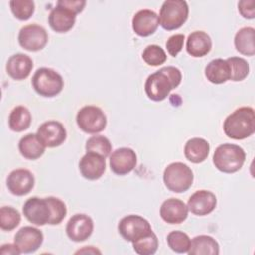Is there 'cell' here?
<instances>
[{
	"label": "cell",
	"mask_w": 255,
	"mask_h": 255,
	"mask_svg": "<svg viewBox=\"0 0 255 255\" xmlns=\"http://www.w3.org/2000/svg\"><path fill=\"white\" fill-rule=\"evenodd\" d=\"M184 39L185 37L183 34H174L167 39L165 43V47L170 56L176 57L178 55V53L183 48Z\"/></svg>",
	"instance_id": "37"
},
{
	"label": "cell",
	"mask_w": 255,
	"mask_h": 255,
	"mask_svg": "<svg viewBox=\"0 0 255 255\" xmlns=\"http://www.w3.org/2000/svg\"><path fill=\"white\" fill-rule=\"evenodd\" d=\"M141 57H142V60L148 66H153V67L164 64L167 58L165 51L160 46L155 44L146 46L142 52Z\"/></svg>",
	"instance_id": "35"
},
{
	"label": "cell",
	"mask_w": 255,
	"mask_h": 255,
	"mask_svg": "<svg viewBox=\"0 0 255 255\" xmlns=\"http://www.w3.org/2000/svg\"><path fill=\"white\" fill-rule=\"evenodd\" d=\"M33 69L32 59L25 54L18 53L12 55L6 64L7 74L16 81H22L29 77Z\"/></svg>",
	"instance_id": "21"
},
{
	"label": "cell",
	"mask_w": 255,
	"mask_h": 255,
	"mask_svg": "<svg viewBox=\"0 0 255 255\" xmlns=\"http://www.w3.org/2000/svg\"><path fill=\"white\" fill-rule=\"evenodd\" d=\"M238 11L243 18L254 19L255 18V1L254 0L239 1Z\"/></svg>",
	"instance_id": "38"
},
{
	"label": "cell",
	"mask_w": 255,
	"mask_h": 255,
	"mask_svg": "<svg viewBox=\"0 0 255 255\" xmlns=\"http://www.w3.org/2000/svg\"><path fill=\"white\" fill-rule=\"evenodd\" d=\"M189 255H218L219 244L209 235H197L191 239Z\"/></svg>",
	"instance_id": "26"
},
{
	"label": "cell",
	"mask_w": 255,
	"mask_h": 255,
	"mask_svg": "<svg viewBox=\"0 0 255 255\" xmlns=\"http://www.w3.org/2000/svg\"><path fill=\"white\" fill-rule=\"evenodd\" d=\"M19 45L29 52H37L45 48L48 43L46 29L37 24H29L22 27L18 35Z\"/></svg>",
	"instance_id": "10"
},
{
	"label": "cell",
	"mask_w": 255,
	"mask_h": 255,
	"mask_svg": "<svg viewBox=\"0 0 255 255\" xmlns=\"http://www.w3.org/2000/svg\"><path fill=\"white\" fill-rule=\"evenodd\" d=\"M217 204L216 196L213 192L205 189L197 190L187 201L188 211L197 216H204L211 213Z\"/></svg>",
	"instance_id": "16"
},
{
	"label": "cell",
	"mask_w": 255,
	"mask_h": 255,
	"mask_svg": "<svg viewBox=\"0 0 255 255\" xmlns=\"http://www.w3.org/2000/svg\"><path fill=\"white\" fill-rule=\"evenodd\" d=\"M230 67V80L233 82L243 81L249 74V64L241 57H230L226 59Z\"/></svg>",
	"instance_id": "34"
},
{
	"label": "cell",
	"mask_w": 255,
	"mask_h": 255,
	"mask_svg": "<svg viewBox=\"0 0 255 255\" xmlns=\"http://www.w3.org/2000/svg\"><path fill=\"white\" fill-rule=\"evenodd\" d=\"M166 241L168 247L176 253H187L191 243L189 236L180 230L170 231L166 236Z\"/></svg>",
	"instance_id": "30"
},
{
	"label": "cell",
	"mask_w": 255,
	"mask_h": 255,
	"mask_svg": "<svg viewBox=\"0 0 255 255\" xmlns=\"http://www.w3.org/2000/svg\"><path fill=\"white\" fill-rule=\"evenodd\" d=\"M223 130L229 138L240 140L255 131V113L251 107H240L232 112L223 123Z\"/></svg>",
	"instance_id": "2"
},
{
	"label": "cell",
	"mask_w": 255,
	"mask_h": 255,
	"mask_svg": "<svg viewBox=\"0 0 255 255\" xmlns=\"http://www.w3.org/2000/svg\"><path fill=\"white\" fill-rule=\"evenodd\" d=\"M0 254L1 255H19L21 254V251L15 243L14 244L8 243V244H3L0 247Z\"/></svg>",
	"instance_id": "40"
},
{
	"label": "cell",
	"mask_w": 255,
	"mask_h": 255,
	"mask_svg": "<svg viewBox=\"0 0 255 255\" xmlns=\"http://www.w3.org/2000/svg\"><path fill=\"white\" fill-rule=\"evenodd\" d=\"M79 169L84 178L97 180L106 171V158L95 152H86L80 159Z\"/></svg>",
	"instance_id": "18"
},
{
	"label": "cell",
	"mask_w": 255,
	"mask_h": 255,
	"mask_svg": "<svg viewBox=\"0 0 255 255\" xmlns=\"http://www.w3.org/2000/svg\"><path fill=\"white\" fill-rule=\"evenodd\" d=\"M212 48V41L204 31H194L188 35L186 40V52L194 57L201 58L206 56Z\"/></svg>",
	"instance_id": "22"
},
{
	"label": "cell",
	"mask_w": 255,
	"mask_h": 255,
	"mask_svg": "<svg viewBox=\"0 0 255 255\" xmlns=\"http://www.w3.org/2000/svg\"><path fill=\"white\" fill-rule=\"evenodd\" d=\"M9 4L12 14L20 21L30 19L35 12V3L32 0H11Z\"/></svg>",
	"instance_id": "33"
},
{
	"label": "cell",
	"mask_w": 255,
	"mask_h": 255,
	"mask_svg": "<svg viewBox=\"0 0 255 255\" xmlns=\"http://www.w3.org/2000/svg\"><path fill=\"white\" fill-rule=\"evenodd\" d=\"M182 80L180 70L173 66L162 67L150 74L144 83V92L147 98L154 102L165 100L171 90L177 88Z\"/></svg>",
	"instance_id": "1"
},
{
	"label": "cell",
	"mask_w": 255,
	"mask_h": 255,
	"mask_svg": "<svg viewBox=\"0 0 255 255\" xmlns=\"http://www.w3.org/2000/svg\"><path fill=\"white\" fill-rule=\"evenodd\" d=\"M32 86L35 92L45 98L59 95L64 88L63 77L51 68H39L32 77Z\"/></svg>",
	"instance_id": "6"
},
{
	"label": "cell",
	"mask_w": 255,
	"mask_h": 255,
	"mask_svg": "<svg viewBox=\"0 0 255 255\" xmlns=\"http://www.w3.org/2000/svg\"><path fill=\"white\" fill-rule=\"evenodd\" d=\"M189 8L186 1L166 0L162 3L158 19L160 26L166 31L179 29L187 20Z\"/></svg>",
	"instance_id": "5"
},
{
	"label": "cell",
	"mask_w": 255,
	"mask_h": 255,
	"mask_svg": "<svg viewBox=\"0 0 255 255\" xmlns=\"http://www.w3.org/2000/svg\"><path fill=\"white\" fill-rule=\"evenodd\" d=\"M246 159L244 149L233 143H223L216 147L212 161L214 166L223 173H234L241 169Z\"/></svg>",
	"instance_id": "3"
},
{
	"label": "cell",
	"mask_w": 255,
	"mask_h": 255,
	"mask_svg": "<svg viewBox=\"0 0 255 255\" xmlns=\"http://www.w3.org/2000/svg\"><path fill=\"white\" fill-rule=\"evenodd\" d=\"M159 25L158 15L149 9H142L136 12L132 18L131 26L133 32L139 37L152 35Z\"/></svg>",
	"instance_id": "17"
},
{
	"label": "cell",
	"mask_w": 255,
	"mask_h": 255,
	"mask_svg": "<svg viewBox=\"0 0 255 255\" xmlns=\"http://www.w3.org/2000/svg\"><path fill=\"white\" fill-rule=\"evenodd\" d=\"M77 14L73 11L62 7L56 6L49 14L48 23L52 30L57 33H66L70 31L76 23Z\"/></svg>",
	"instance_id": "20"
},
{
	"label": "cell",
	"mask_w": 255,
	"mask_h": 255,
	"mask_svg": "<svg viewBox=\"0 0 255 255\" xmlns=\"http://www.w3.org/2000/svg\"><path fill=\"white\" fill-rule=\"evenodd\" d=\"M79 253H89V254H101V251L99 249H97L94 246H84L82 249H79L78 251L75 252V254H79Z\"/></svg>",
	"instance_id": "41"
},
{
	"label": "cell",
	"mask_w": 255,
	"mask_h": 255,
	"mask_svg": "<svg viewBox=\"0 0 255 255\" xmlns=\"http://www.w3.org/2000/svg\"><path fill=\"white\" fill-rule=\"evenodd\" d=\"M86 4L87 2L85 0H59L57 2L58 6L65 7L76 14L81 13L84 10Z\"/></svg>",
	"instance_id": "39"
},
{
	"label": "cell",
	"mask_w": 255,
	"mask_h": 255,
	"mask_svg": "<svg viewBox=\"0 0 255 255\" xmlns=\"http://www.w3.org/2000/svg\"><path fill=\"white\" fill-rule=\"evenodd\" d=\"M159 214L168 224H180L188 216V207L182 200L171 197L162 202Z\"/></svg>",
	"instance_id": "19"
},
{
	"label": "cell",
	"mask_w": 255,
	"mask_h": 255,
	"mask_svg": "<svg viewBox=\"0 0 255 255\" xmlns=\"http://www.w3.org/2000/svg\"><path fill=\"white\" fill-rule=\"evenodd\" d=\"M32 123V115L30 111L24 106L15 107L8 119V126L11 130L15 132H21L29 128Z\"/></svg>",
	"instance_id": "28"
},
{
	"label": "cell",
	"mask_w": 255,
	"mask_h": 255,
	"mask_svg": "<svg viewBox=\"0 0 255 255\" xmlns=\"http://www.w3.org/2000/svg\"><path fill=\"white\" fill-rule=\"evenodd\" d=\"M8 190L16 196H24L33 189L35 177L33 173L26 168L12 170L6 180Z\"/></svg>",
	"instance_id": "14"
},
{
	"label": "cell",
	"mask_w": 255,
	"mask_h": 255,
	"mask_svg": "<svg viewBox=\"0 0 255 255\" xmlns=\"http://www.w3.org/2000/svg\"><path fill=\"white\" fill-rule=\"evenodd\" d=\"M18 148L24 158L35 160L44 154L46 146L42 143L37 133H27L19 140Z\"/></svg>",
	"instance_id": "23"
},
{
	"label": "cell",
	"mask_w": 255,
	"mask_h": 255,
	"mask_svg": "<svg viewBox=\"0 0 255 255\" xmlns=\"http://www.w3.org/2000/svg\"><path fill=\"white\" fill-rule=\"evenodd\" d=\"M206 79L212 84H223L230 80V67L226 60L214 59L210 61L204 70Z\"/></svg>",
	"instance_id": "25"
},
{
	"label": "cell",
	"mask_w": 255,
	"mask_h": 255,
	"mask_svg": "<svg viewBox=\"0 0 255 255\" xmlns=\"http://www.w3.org/2000/svg\"><path fill=\"white\" fill-rule=\"evenodd\" d=\"M76 122L80 129L86 133L96 134L103 131L107 127V116L97 106L88 105L79 110Z\"/></svg>",
	"instance_id": "7"
},
{
	"label": "cell",
	"mask_w": 255,
	"mask_h": 255,
	"mask_svg": "<svg viewBox=\"0 0 255 255\" xmlns=\"http://www.w3.org/2000/svg\"><path fill=\"white\" fill-rule=\"evenodd\" d=\"M131 243L133 250L138 255H152L157 251L158 248V239L153 231Z\"/></svg>",
	"instance_id": "31"
},
{
	"label": "cell",
	"mask_w": 255,
	"mask_h": 255,
	"mask_svg": "<svg viewBox=\"0 0 255 255\" xmlns=\"http://www.w3.org/2000/svg\"><path fill=\"white\" fill-rule=\"evenodd\" d=\"M255 29L243 27L237 31L234 37V46L241 55L252 57L255 54Z\"/></svg>",
	"instance_id": "27"
},
{
	"label": "cell",
	"mask_w": 255,
	"mask_h": 255,
	"mask_svg": "<svg viewBox=\"0 0 255 255\" xmlns=\"http://www.w3.org/2000/svg\"><path fill=\"white\" fill-rule=\"evenodd\" d=\"M210 150L208 141L202 137H192L188 139L184 145V155L187 160L192 163L203 162Z\"/></svg>",
	"instance_id": "24"
},
{
	"label": "cell",
	"mask_w": 255,
	"mask_h": 255,
	"mask_svg": "<svg viewBox=\"0 0 255 255\" xmlns=\"http://www.w3.org/2000/svg\"><path fill=\"white\" fill-rule=\"evenodd\" d=\"M137 156L129 147H120L110 154V168L117 175H126L136 165Z\"/></svg>",
	"instance_id": "13"
},
{
	"label": "cell",
	"mask_w": 255,
	"mask_h": 255,
	"mask_svg": "<svg viewBox=\"0 0 255 255\" xmlns=\"http://www.w3.org/2000/svg\"><path fill=\"white\" fill-rule=\"evenodd\" d=\"M23 214L26 219L37 226L50 224L52 218L51 206L47 198L30 197L23 205Z\"/></svg>",
	"instance_id": "9"
},
{
	"label": "cell",
	"mask_w": 255,
	"mask_h": 255,
	"mask_svg": "<svg viewBox=\"0 0 255 255\" xmlns=\"http://www.w3.org/2000/svg\"><path fill=\"white\" fill-rule=\"evenodd\" d=\"M37 135L46 147H57L66 140L67 130L62 123L52 120L38 128Z\"/></svg>",
	"instance_id": "12"
},
{
	"label": "cell",
	"mask_w": 255,
	"mask_h": 255,
	"mask_svg": "<svg viewBox=\"0 0 255 255\" xmlns=\"http://www.w3.org/2000/svg\"><path fill=\"white\" fill-rule=\"evenodd\" d=\"M85 148L87 152H95L107 158L112 152V143L108 137L96 134L87 139Z\"/></svg>",
	"instance_id": "29"
},
{
	"label": "cell",
	"mask_w": 255,
	"mask_h": 255,
	"mask_svg": "<svg viewBox=\"0 0 255 255\" xmlns=\"http://www.w3.org/2000/svg\"><path fill=\"white\" fill-rule=\"evenodd\" d=\"M193 179V171L183 162H172L163 171L164 185L168 190L175 193L187 191L191 187Z\"/></svg>",
	"instance_id": "4"
},
{
	"label": "cell",
	"mask_w": 255,
	"mask_h": 255,
	"mask_svg": "<svg viewBox=\"0 0 255 255\" xmlns=\"http://www.w3.org/2000/svg\"><path fill=\"white\" fill-rule=\"evenodd\" d=\"M119 233L126 241L133 242L152 232L150 223L140 215L129 214L123 217L118 224Z\"/></svg>",
	"instance_id": "8"
},
{
	"label": "cell",
	"mask_w": 255,
	"mask_h": 255,
	"mask_svg": "<svg viewBox=\"0 0 255 255\" xmlns=\"http://www.w3.org/2000/svg\"><path fill=\"white\" fill-rule=\"evenodd\" d=\"M21 222L20 212L12 206H2L0 208V227L4 231L15 229Z\"/></svg>",
	"instance_id": "32"
},
{
	"label": "cell",
	"mask_w": 255,
	"mask_h": 255,
	"mask_svg": "<svg viewBox=\"0 0 255 255\" xmlns=\"http://www.w3.org/2000/svg\"><path fill=\"white\" fill-rule=\"evenodd\" d=\"M94 231L93 219L84 213L74 214L66 225L67 236L74 242L87 240Z\"/></svg>",
	"instance_id": "11"
},
{
	"label": "cell",
	"mask_w": 255,
	"mask_h": 255,
	"mask_svg": "<svg viewBox=\"0 0 255 255\" xmlns=\"http://www.w3.org/2000/svg\"><path fill=\"white\" fill-rule=\"evenodd\" d=\"M44 240L42 231L33 226L20 228L14 236V243L18 246L21 253H34L37 251Z\"/></svg>",
	"instance_id": "15"
},
{
	"label": "cell",
	"mask_w": 255,
	"mask_h": 255,
	"mask_svg": "<svg viewBox=\"0 0 255 255\" xmlns=\"http://www.w3.org/2000/svg\"><path fill=\"white\" fill-rule=\"evenodd\" d=\"M52 210V218L50 225L60 224L67 215V206L63 200L55 196L46 197Z\"/></svg>",
	"instance_id": "36"
}]
</instances>
